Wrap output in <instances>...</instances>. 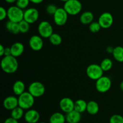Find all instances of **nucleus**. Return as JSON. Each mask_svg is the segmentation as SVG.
Segmentation results:
<instances>
[{"instance_id":"21","label":"nucleus","mask_w":123,"mask_h":123,"mask_svg":"<svg viewBox=\"0 0 123 123\" xmlns=\"http://www.w3.org/2000/svg\"><path fill=\"white\" fill-rule=\"evenodd\" d=\"M99 105L96 101L91 100L88 102L86 111L89 114L91 115H96L99 111Z\"/></svg>"},{"instance_id":"33","label":"nucleus","mask_w":123,"mask_h":123,"mask_svg":"<svg viewBox=\"0 0 123 123\" xmlns=\"http://www.w3.org/2000/svg\"><path fill=\"white\" fill-rule=\"evenodd\" d=\"M7 18V10L4 7H0V20H4Z\"/></svg>"},{"instance_id":"30","label":"nucleus","mask_w":123,"mask_h":123,"mask_svg":"<svg viewBox=\"0 0 123 123\" xmlns=\"http://www.w3.org/2000/svg\"><path fill=\"white\" fill-rule=\"evenodd\" d=\"M30 3V0H18L16 2V6L22 10H26Z\"/></svg>"},{"instance_id":"27","label":"nucleus","mask_w":123,"mask_h":123,"mask_svg":"<svg viewBox=\"0 0 123 123\" xmlns=\"http://www.w3.org/2000/svg\"><path fill=\"white\" fill-rule=\"evenodd\" d=\"M49 42H50L52 45L55 46L60 45L61 43H62V37L60 36L59 34L58 33H54L50 36V37L49 38Z\"/></svg>"},{"instance_id":"8","label":"nucleus","mask_w":123,"mask_h":123,"mask_svg":"<svg viewBox=\"0 0 123 123\" xmlns=\"http://www.w3.org/2000/svg\"><path fill=\"white\" fill-rule=\"evenodd\" d=\"M112 86V81L109 77L103 75L96 82V88L100 93H106Z\"/></svg>"},{"instance_id":"25","label":"nucleus","mask_w":123,"mask_h":123,"mask_svg":"<svg viewBox=\"0 0 123 123\" xmlns=\"http://www.w3.org/2000/svg\"><path fill=\"white\" fill-rule=\"evenodd\" d=\"M24 109L21 108L19 106H18L14 109L11 110V117H12L14 119L19 121L23 117H24Z\"/></svg>"},{"instance_id":"31","label":"nucleus","mask_w":123,"mask_h":123,"mask_svg":"<svg viewBox=\"0 0 123 123\" xmlns=\"http://www.w3.org/2000/svg\"><path fill=\"white\" fill-rule=\"evenodd\" d=\"M57 9L58 7H56V5L54 4H49L46 7V12L48 14L54 16Z\"/></svg>"},{"instance_id":"19","label":"nucleus","mask_w":123,"mask_h":123,"mask_svg":"<svg viewBox=\"0 0 123 123\" xmlns=\"http://www.w3.org/2000/svg\"><path fill=\"white\" fill-rule=\"evenodd\" d=\"M12 90L14 95L19 96L25 92V84L21 80H17L13 84Z\"/></svg>"},{"instance_id":"20","label":"nucleus","mask_w":123,"mask_h":123,"mask_svg":"<svg viewBox=\"0 0 123 123\" xmlns=\"http://www.w3.org/2000/svg\"><path fill=\"white\" fill-rule=\"evenodd\" d=\"M66 115L61 112H55L49 118V123H65Z\"/></svg>"},{"instance_id":"16","label":"nucleus","mask_w":123,"mask_h":123,"mask_svg":"<svg viewBox=\"0 0 123 123\" xmlns=\"http://www.w3.org/2000/svg\"><path fill=\"white\" fill-rule=\"evenodd\" d=\"M82 113L78 111L73 110L68 113H66V122L68 123H79L82 118Z\"/></svg>"},{"instance_id":"15","label":"nucleus","mask_w":123,"mask_h":123,"mask_svg":"<svg viewBox=\"0 0 123 123\" xmlns=\"http://www.w3.org/2000/svg\"><path fill=\"white\" fill-rule=\"evenodd\" d=\"M3 106L8 110H12L14 108L19 106L18 98L13 95L7 96L3 101Z\"/></svg>"},{"instance_id":"10","label":"nucleus","mask_w":123,"mask_h":123,"mask_svg":"<svg viewBox=\"0 0 123 123\" xmlns=\"http://www.w3.org/2000/svg\"><path fill=\"white\" fill-rule=\"evenodd\" d=\"M39 18V12L34 7L28 8L24 11V19L30 24L36 22Z\"/></svg>"},{"instance_id":"4","label":"nucleus","mask_w":123,"mask_h":123,"mask_svg":"<svg viewBox=\"0 0 123 123\" xmlns=\"http://www.w3.org/2000/svg\"><path fill=\"white\" fill-rule=\"evenodd\" d=\"M18 102L19 107L24 110H28L34 104L35 98L28 91H25L18 96Z\"/></svg>"},{"instance_id":"28","label":"nucleus","mask_w":123,"mask_h":123,"mask_svg":"<svg viewBox=\"0 0 123 123\" xmlns=\"http://www.w3.org/2000/svg\"><path fill=\"white\" fill-rule=\"evenodd\" d=\"M19 25L20 33H26L28 32L30 29V24L24 19L19 23Z\"/></svg>"},{"instance_id":"3","label":"nucleus","mask_w":123,"mask_h":123,"mask_svg":"<svg viewBox=\"0 0 123 123\" xmlns=\"http://www.w3.org/2000/svg\"><path fill=\"white\" fill-rule=\"evenodd\" d=\"M63 8L68 15L75 16L80 13L82 9V4L79 0H68L65 2Z\"/></svg>"},{"instance_id":"40","label":"nucleus","mask_w":123,"mask_h":123,"mask_svg":"<svg viewBox=\"0 0 123 123\" xmlns=\"http://www.w3.org/2000/svg\"><path fill=\"white\" fill-rule=\"evenodd\" d=\"M120 89H121V90L123 92V81H122V82H121V83H120Z\"/></svg>"},{"instance_id":"7","label":"nucleus","mask_w":123,"mask_h":123,"mask_svg":"<svg viewBox=\"0 0 123 123\" xmlns=\"http://www.w3.org/2000/svg\"><path fill=\"white\" fill-rule=\"evenodd\" d=\"M28 91L34 98H39L43 96L46 91L44 84L40 82H33L30 84Z\"/></svg>"},{"instance_id":"6","label":"nucleus","mask_w":123,"mask_h":123,"mask_svg":"<svg viewBox=\"0 0 123 123\" xmlns=\"http://www.w3.org/2000/svg\"><path fill=\"white\" fill-rule=\"evenodd\" d=\"M38 32L40 36L43 39H48L54 33L52 25L47 20L40 22L38 25Z\"/></svg>"},{"instance_id":"39","label":"nucleus","mask_w":123,"mask_h":123,"mask_svg":"<svg viewBox=\"0 0 123 123\" xmlns=\"http://www.w3.org/2000/svg\"><path fill=\"white\" fill-rule=\"evenodd\" d=\"M17 1H18V0H5V1H6L7 3L8 4L14 3V2H16Z\"/></svg>"},{"instance_id":"17","label":"nucleus","mask_w":123,"mask_h":123,"mask_svg":"<svg viewBox=\"0 0 123 123\" xmlns=\"http://www.w3.org/2000/svg\"><path fill=\"white\" fill-rule=\"evenodd\" d=\"M12 55L15 57H19L24 53L25 50V47L24 44L21 42H16L13 43L10 47Z\"/></svg>"},{"instance_id":"26","label":"nucleus","mask_w":123,"mask_h":123,"mask_svg":"<svg viewBox=\"0 0 123 123\" xmlns=\"http://www.w3.org/2000/svg\"><path fill=\"white\" fill-rule=\"evenodd\" d=\"M100 65L103 71L104 72L105 71L106 72V71H109V70L111 69L113 66V62L111 59L105 58L101 62Z\"/></svg>"},{"instance_id":"35","label":"nucleus","mask_w":123,"mask_h":123,"mask_svg":"<svg viewBox=\"0 0 123 123\" xmlns=\"http://www.w3.org/2000/svg\"><path fill=\"white\" fill-rule=\"evenodd\" d=\"M12 55V51H11L10 47H6L4 52V56H8V55Z\"/></svg>"},{"instance_id":"5","label":"nucleus","mask_w":123,"mask_h":123,"mask_svg":"<svg viewBox=\"0 0 123 123\" xmlns=\"http://www.w3.org/2000/svg\"><path fill=\"white\" fill-rule=\"evenodd\" d=\"M104 71L100 65L92 63L89 65L86 69V73L88 77L92 80H97L103 75Z\"/></svg>"},{"instance_id":"13","label":"nucleus","mask_w":123,"mask_h":123,"mask_svg":"<svg viewBox=\"0 0 123 123\" xmlns=\"http://www.w3.org/2000/svg\"><path fill=\"white\" fill-rule=\"evenodd\" d=\"M60 109L64 113H67L74 110V101L68 97L62 98L60 101Z\"/></svg>"},{"instance_id":"23","label":"nucleus","mask_w":123,"mask_h":123,"mask_svg":"<svg viewBox=\"0 0 123 123\" xmlns=\"http://www.w3.org/2000/svg\"><path fill=\"white\" fill-rule=\"evenodd\" d=\"M87 103L88 102H86L85 100L82 99L76 100L74 101V110L80 113H84V112L86 111Z\"/></svg>"},{"instance_id":"36","label":"nucleus","mask_w":123,"mask_h":123,"mask_svg":"<svg viewBox=\"0 0 123 123\" xmlns=\"http://www.w3.org/2000/svg\"><path fill=\"white\" fill-rule=\"evenodd\" d=\"M6 47H4L2 45H0V56L3 57L4 56V52Z\"/></svg>"},{"instance_id":"32","label":"nucleus","mask_w":123,"mask_h":123,"mask_svg":"<svg viewBox=\"0 0 123 123\" xmlns=\"http://www.w3.org/2000/svg\"><path fill=\"white\" fill-rule=\"evenodd\" d=\"M109 123H123V116L118 114L113 115L109 119Z\"/></svg>"},{"instance_id":"29","label":"nucleus","mask_w":123,"mask_h":123,"mask_svg":"<svg viewBox=\"0 0 123 123\" xmlns=\"http://www.w3.org/2000/svg\"><path fill=\"white\" fill-rule=\"evenodd\" d=\"M101 28L102 27L98 21H93L89 25V30L91 33H98L101 30Z\"/></svg>"},{"instance_id":"42","label":"nucleus","mask_w":123,"mask_h":123,"mask_svg":"<svg viewBox=\"0 0 123 123\" xmlns=\"http://www.w3.org/2000/svg\"><path fill=\"white\" fill-rule=\"evenodd\" d=\"M46 123V122H40V123Z\"/></svg>"},{"instance_id":"38","label":"nucleus","mask_w":123,"mask_h":123,"mask_svg":"<svg viewBox=\"0 0 123 123\" xmlns=\"http://www.w3.org/2000/svg\"><path fill=\"white\" fill-rule=\"evenodd\" d=\"M44 0H30V2L35 4H39L42 3Z\"/></svg>"},{"instance_id":"12","label":"nucleus","mask_w":123,"mask_h":123,"mask_svg":"<svg viewBox=\"0 0 123 123\" xmlns=\"http://www.w3.org/2000/svg\"><path fill=\"white\" fill-rule=\"evenodd\" d=\"M43 38L40 35H33L29 39V46L31 49L35 51H40L44 45Z\"/></svg>"},{"instance_id":"14","label":"nucleus","mask_w":123,"mask_h":123,"mask_svg":"<svg viewBox=\"0 0 123 123\" xmlns=\"http://www.w3.org/2000/svg\"><path fill=\"white\" fill-rule=\"evenodd\" d=\"M40 115L36 109H28L24 115V119L27 123H38Z\"/></svg>"},{"instance_id":"34","label":"nucleus","mask_w":123,"mask_h":123,"mask_svg":"<svg viewBox=\"0 0 123 123\" xmlns=\"http://www.w3.org/2000/svg\"><path fill=\"white\" fill-rule=\"evenodd\" d=\"M4 123H19L18 120L14 119L12 117H9V118H7L6 120L4 121Z\"/></svg>"},{"instance_id":"2","label":"nucleus","mask_w":123,"mask_h":123,"mask_svg":"<svg viewBox=\"0 0 123 123\" xmlns=\"http://www.w3.org/2000/svg\"><path fill=\"white\" fill-rule=\"evenodd\" d=\"M24 11L16 6L10 7L7 9V18L8 20L16 23H19L24 20Z\"/></svg>"},{"instance_id":"18","label":"nucleus","mask_w":123,"mask_h":123,"mask_svg":"<svg viewBox=\"0 0 123 123\" xmlns=\"http://www.w3.org/2000/svg\"><path fill=\"white\" fill-rule=\"evenodd\" d=\"M94 16L93 13L90 11H86L80 14L79 17V20L80 23L84 25H90L91 22H93Z\"/></svg>"},{"instance_id":"41","label":"nucleus","mask_w":123,"mask_h":123,"mask_svg":"<svg viewBox=\"0 0 123 123\" xmlns=\"http://www.w3.org/2000/svg\"><path fill=\"white\" fill-rule=\"evenodd\" d=\"M60 1H62V2H64V3H65V2H67V1H68V0H60Z\"/></svg>"},{"instance_id":"24","label":"nucleus","mask_w":123,"mask_h":123,"mask_svg":"<svg viewBox=\"0 0 123 123\" xmlns=\"http://www.w3.org/2000/svg\"><path fill=\"white\" fill-rule=\"evenodd\" d=\"M112 55L115 60L118 62H123V47L118 46L114 48Z\"/></svg>"},{"instance_id":"22","label":"nucleus","mask_w":123,"mask_h":123,"mask_svg":"<svg viewBox=\"0 0 123 123\" xmlns=\"http://www.w3.org/2000/svg\"><path fill=\"white\" fill-rule=\"evenodd\" d=\"M6 28L7 31L13 34H18L20 33L19 23L13 22L10 20H8L6 22Z\"/></svg>"},{"instance_id":"11","label":"nucleus","mask_w":123,"mask_h":123,"mask_svg":"<svg viewBox=\"0 0 123 123\" xmlns=\"http://www.w3.org/2000/svg\"><path fill=\"white\" fill-rule=\"evenodd\" d=\"M98 22L102 28L108 29L114 23V18L112 14L109 12H104L100 14L98 18Z\"/></svg>"},{"instance_id":"9","label":"nucleus","mask_w":123,"mask_h":123,"mask_svg":"<svg viewBox=\"0 0 123 123\" xmlns=\"http://www.w3.org/2000/svg\"><path fill=\"white\" fill-rule=\"evenodd\" d=\"M68 14L62 7L58 8L57 10L53 16L54 23L58 26H63L67 23Z\"/></svg>"},{"instance_id":"1","label":"nucleus","mask_w":123,"mask_h":123,"mask_svg":"<svg viewBox=\"0 0 123 123\" xmlns=\"http://www.w3.org/2000/svg\"><path fill=\"white\" fill-rule=\"evenodd\" d=\"M1 66L4 72L10 74L16 72L19 67V63L16 57L11 55L2 57Z\"/></svg>"},{"instance_id":"37","label":"nucleus","mask_w":123,"mask_h":123,"mask_svg":"<svg viewBox=\"0 0 123 123\" xmlns=\"http://www.w3.org/2000/svg\"><path fill=\"white\" fill-rule=\"evenodd\" d=\"M114 48H113L112 46H109V47H107L106 50V51L108 52L109 54H112L113 51H114Z\"/></svg>"}]
</instances>
